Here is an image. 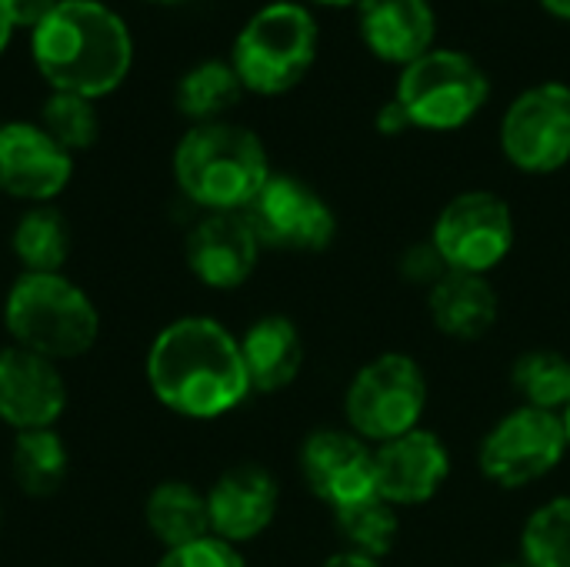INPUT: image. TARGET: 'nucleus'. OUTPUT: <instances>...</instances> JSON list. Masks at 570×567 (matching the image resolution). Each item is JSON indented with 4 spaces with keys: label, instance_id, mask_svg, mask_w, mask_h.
<instances>
[{
    "label": "nucleus",
    "instance_id": "obj_1",
    "mask_svg": "<svg viewBox=\"0 0 570 567\" xmlns=\"http://www.w3.org/2000/svg\"><path fill=\"white\" fill-rule=\"evenodd\" d=\"M144 374L154 398L190 421L224 418L250 394L240 341L204 314L170 321L154 338Z\"/></svg>",
    "mask_w": 570,
    "mask_h": 567
},
{
    "label": "nucleus",
    "instance_id": "obj_8",
    "mask_svg": "<svg viewBox=\"0 0 570 567\" xmlns=\"http://www.w3.org/2000/svg\"><path fill=\"white\" fill-rule=\"evenodd\" d=\"M518 241L511 204L494 190H464L451 197L431 231V244L438 247L448 271L481 274L498 271Z\"/></svg>",
    "mask_w": 570,
    "mask_h": 567
},
{
    "label": "nucleus",
    "instance_id": "obj_11",
    "mask_svg": "<svg viewBox=\"0 0 570 567\" xmlns=\"http://www.w3.org/2000/svg\"><path fill=\"white\" fill-rule=\"evenodd\" d=\"M261 247L291 254H321L337 237V217L331 204L301 177L271 174L261 194L244 211Z\"/></svg>",
    "mask_w": 570,
    "mask_h": 567
},
{
    "label": "nucleus",
    "instance_id": "obj_16",
    "mask_svg": "<svg viewBox=\"0 0 570 567\" xmlns=\"http://www.w3.org/2000/svg\"><path fill=\"white\" fill-rule=\"evenodd\" d=\"M67 408V384L53 361L17 344L0 348V421L13 431L53 428Z\"/></svg>",
    "mask_w": 570,
    "mask_h": 567
},
{
    "label": "nucleus",
    "instance_id": "obj_13",
    "mask_svg": "<svg viewBox=\"0 0 570 567\" xmlns=\"http://www.w3.org/2000/svg\"><path fill=\"white\" fill-rule=\"evenodd\" d=\"M73 177V154L63 150L40 124L7 120L0 124V190L47 204Z\"/></svg>",
    "mask_w": 570,
    "mask_h": 567
},
{
    "label": "nucleus",
    "instance_id": "obj_5",
    "mask_svg": "<svg viewBox=\"0 0 570 567\" xmlns=\"http://www.w3.org/2000/svg\"><path fill=\"white\" fill-rule=\"evenodd\" d=\"M321 27L297 0H274L247 17L230 47V67L244 90L257 97H281L294 90L314 67Z\"/></svg>",
    "mask_w": 570,
    "mask_h": 567
},
{
    "label": "nucleus",
    "instance_id": "obj_35",
    "mask_svg": "<svg viewBox=\"0 0 570 567\" xmlns=\"http://www.w3.org/2000/svg\"><path fill=\"white\" fill-rule=\"evenodd\" d=\"M13 30H17V27H13V23L7 20V13L0 10V53L10 47V37H13Z\"/></svg>",
    "mask_w": 570,
    "mask_h": 567
},
{
    "label": "nucleus",
    "instance_id": "obj_18",
    "mask_svg": "<svg viewBox=\"0 0 570 567\" xmlns=\"http://www.w3.org/2000/svg\"><path fill=\"white\" fill-rule=\"evenodd\" d=\"M361 43L391 67H407L438 43V10L431 0H361L357 7Z\"/></svg>",
    "mask_w": 570,
    "mask_h": 567
},
{
    "label": "nucleus",
    "instance_id": "obj_15",
    "mask_svg": "<svg viewBox=\"0 0 570 567\" xmlns=\"http://www.w3.org/2000/svg\"><path fill=\"white\" fill-rule=\"evenodd\" d=\"M261 241L244 214H204L184 244L190 274L214 291L247 284L261 261Z\"/></svg>",
    "mask_w": 570,
    "mask_h": 567
},
{
    "label": "nucleus",
    "instance_id": "obj_10",
    "mask_svg": "<svg viewBox=\"0 0 570 567\" xmlns=\"http://www.w3.org/2000/svg\"><path fill=\"white\" fill-rule=\"evenodd\" d=\"M501 154L521 174H558L570 164V84L541 80L521 90L501 117Z\"/></svg>",
    "mask_w": 570,
    "mask_h": 567
},
{
    "label": "nucleus",
    "instance_id": "obj_6",
    "mask_svg": "<svg viewBox=\"0 0 570 567\" xmlns=\"http://www.w3.org/2000/svg\"><path fill=\"white\" fill-rule=\"evenodd\" d=\"M491 97V77L484 67L451 47H434L414 63L401 67L394 100L411 117L414 130L451 134L468 127Z\"/></svg>",
    "mask_w": 570,
    "mask_h": 567
},
{
    "label": "nucleus",
    "instance_id": "obj_36",
    "mask_svg": "<svg viewBox=\"0 0 570 567\" xmlns=\"http://www.w3.org/2000/svg\"><path fill=\"white\" fill-rule=\"evenodd\" d=\"M311 3H321V7H334V10H347V7H357L361 0H311Z\"/></svg>",
    "mask_w": 570,
    "mask_h": 567
},
{
    "label": "nucleus",
    "instance_id": "obj_34",
    "mask_svg": "<svg viewBox=\"0 0 570 567\" xmlns=\"http://www.w3.org/2000/svg\"><path fill=\"white\" fill-rule=\"evenodd\" d=\"M554 20H564V23H570V0H538Z\"/></svg>",
    "mask_w": 570,
    "mask_h": 567
},
{
    "label": "nucleus",
    "instance_id": "obj_4",
    "mask_svg": "<svg viewBox=\"0 0 570 567\" xmlns=\"http://www.w3.org/2000/svg\"><path fill=\"white\" fill-rule=\"evenodd\" d=\"M3 324L17 348L53 364L83 358L100 338L94 301L63 274H20L7 291Z\"/></svg>",
    "mask_w": 570,
    "mask_h": 567
},
{
    "label": "nucleus",
    "instance_id": "obj_17",
    "mask_svg": "<svg viewBox=\"0 0 570 567\" xmlns=\"http://www.w3.org/2000/svg\"><path fill=\"white\" fill-rule=\"evenodd\" d=\"M281 508V488L271 471L261 465H237L227 468L207 491V515L210 535L240 548L261 538Z\"/></svg>",
    "mask_w": 570,
    "mask_h": 567
},
{
    "label": "nucleus",
    "instance_id": "obj_24",
    "mask_svg": "<svg viewBox=\"0 0 570 567\" xmlns=\"http://www.w3.org/2000/svg\"><path fill=\"white\" fill-rule=\"evenodd\" d=\"M10 251L23 274H60L70 257V231L60 211L37 204L27 211L10 234Z\"/></svg>",
    "mask_w": 570,
    "mask_h": 567
},
{
    "label": "nucleus",
    "instance_id": "obj_37",
    "mask_svg": "<svg viewBox=\"0 0 570 567\" xmlns=\"http://www.w3.org/2000/svg\"><path fill=\"white\" fill-rule=\"evenodd\" d=\"M561 421H564V434H568V448H570V404H568V411L561 414Z\"/></svg>",
    "mask_w": 570,
    "mask_h": 567
},
{
    "label": "nucleus",
    "instance_id": "obj_14",
    "mask_svg": "<svg viewBox=\"0 0 570 567\" xmlns=\"http://www.w3.org/2000/svg\"><path fill=\"white\" fill-rule=\"evenodd\" d=\"M448 478L451 451L428 428H414L377 448V498L394 508H417L434 501Z\"/></svg>",
    "mask_w": 570,
    "mask_h": 567
},
{
    "label": "nucleus",
    "instance_id": "obj_31",
    "mask_svg": "<svg viewBox=\"0 0 570 567\" xmlns=\"http://www.w3.org/2000/svg\"><path fill=\"white\" fill-rule=\"evenodd\" d=\"M60 0H0V10L7 13V20L20 30V27H37Z\"/></svg>",
    "mask_w": 570,
    "mask_h": 567
},
{
    "label": "nucleus",
    "instance_id": "obj_30",
    "mask_svg": "<svg viewBox=\"0 0 570 567\" xmlns=\"http://www.w3.org/2000/svg\"><path fill=\"white\" fill-rule=\"evenodd\" d=\"M397 271H401V277H404V281H411V284H424L428 291H431V287L448 274V267H444V261H441V254H438V247H434L431 241H417V244H411V247L401 254Z\"/></svg>",
    "mask_w": 570,
    "mask_h": 567
},
{
    "label": "nucleus",
    "instance_id": "obj_39",
    "mask_svg": "<svg viewBox=\"0 0 570 567\" xmlns=\"http://www.w3.org/2000/svg\"><path fill=\"white\" fill-rule=\"evenodd\" d=\"M154 3H177V0H154Z\"/></svg>",
    "mask_w": 570,
    "mask_h": 567
},
{
    "label": "nucleus",
    "instance_id": "obj_25",
    "mask_svg": "<svg viewBox=\"0 0 570 567\" xmlns=\"http://www.w3.org/2000/svg\"><path fill=\"white\" fill-rule=\"evenodd\" d=\"M331 515L344 541V551L371 558V561H384L394 551L397 535H401V518H397V508L387 505L384 498H367Z\"/></svg>",
    "mask_w": 570,
    "mask_h": 567
},
{
    "label": "nucleus",
    "instance_id": "obj_33",
    "mask_svg": "<svg viewBox=\"0 0 570 567\" xmlns=\"http://www.w3.org/2000/svg\"><path fill=\"white\" fill-rule=\"evenodd\" d=\"M321 567H384L381 561H371V558H361V555H351V551H341L334 558H327Z\"/></svg>",
    "mask_w": 570,
    "mask_h": 567
},
{
    "label": "nucleus",
    "instance_id": "obj_32",
    "mask_svg": "<svg viewBox=\"0 0 570 567\" xmlns=\"http://www.w3.org/2000/svg\"><path fill=\"white\" fill-rule=\"evenodd\" d=\"M374 130H377L381 137H401V134H407V130H414V127H411V117L404 114V107L391 97V100H384V104L377 107V114H374Z\"/></svg>",
    "mask_w": 570,
    "mask_h": 567
},
{
    "label": "nucleus",
    "instance_id": "obj_20",
    "mask_svg": "<svg viewBox=\"0 0 570 567\" xmlns=\"http://www.w3.org/2000/svg\"><path fill=\"white\" fill-rule=\"evenodd\" d=\"M237 341L250 394H277L297 381L304 368V338L291 317L264 314Z\"/></svg>",
    "mask_w": 570,
    "mask_h": 567
},
{
    "label": "nucleus",
    "instance_id": "obj_23",
    "mask_svg": "<svg viewBox=\"0 0 570 567\" xmlns=\"http://www.w3.org/2000/svg\"><path fill=\"white\" fill-rule=\"evenodd\" d=\"M244 94L247 90L230 60H200L177 80L174 104L194 124H210L224 120V114L237 107Z\"/></svg>",
    "mask_w": 570,
    "mask_h": 567
},
{
    "label": "nucleus",
    "instance_id": "obj_9",
    "mask_svg": "<svg viewBox=\"0 0 570 567\" xmlns=\"http://www.w3.org/2000/svg\"><path fill=\"white\" fill-rule=\"evenodd\" d=\"M568 451L561 414L521 404L484 434L478 448V468L491 485L521 491L548 478Z\"/></svg>",
    "mask_w": 570,
    "mask_h": 567
},
{
    "label": "nucleus",
    "instance_id": "obj_12",
    "mask_svg": "<svg viewBox=\"0 0 570 567\" xmlns=\"http://www.w3.org/2000/svg\"><path fill=\"white\" fill-rule=\"evenodd\" d=\"M301 475L331 511L377 498V448L347 428H317L301 444Z\"/></svg>",
    "mask_w": 570,
    "mask_h": 567
},
{
    "label": "nucleus",
    "instance_id": "obj_3",
    "mask_svg": "<svg viewBox=\"0 0 570 567\" xmlns=\"http://www.w3.org/2000/svg\"><path fill=\"white\" fill-rule=\"evenodd\" d=\"M271 174L264 140L230 120L194 124L174 150L180 194L207 214H244Z\"/></svg>",
    "mask_w": 570,
    "mask_h": 567
},
{
    "label": "nucleus",
    "instance_id": "obj_29",
    "mask_svg": "<svg viewBox=\"0 0 570 567\" xmlns=\"http://www.w3.org/2000/svg\"><path fill=\"white\" fill-rule=\"evenodd\" d=\"M157 567H247L240 551L220 538H200L194 545L164 551V558L157 561Z\"/></svg>",
    "mask_w": 570,
    "mask_h": 567
},
{
    "label": "nucleus",
    "instance_id": "obj_27",
    "mask_svg": "<svg viewBox=\"0 0 570 567\" xmlns=\"http://www.w3.org/2000/svg\"><path fill=\"white\" fill-rule=\"evenodd\" d=\"M521 565L570 567V498H551L521 528Z\"/></svg>",
    "mask_w": 570,
    "mask_h": 567
},
{
    "label": "nucleus",
    "instance_id": "obj_7",
    "mask_svg": "<svg viewBox=\"0 0 570 567\" xmlns=\"http://www.w3.org/2000/svg\"><path fill=\"white\" fill-rule=\"evenodd\" d=\"M428 408V378L411 354H377L347 384L344 421L347 431L381 448L421 428Z\"/></svg>",
    "mask_w": 570,
    "mask_h": 567
},
{
    "label": "nucleus",
    "instance_id": "obj_22",
    "mask_svg": "<svg viewBox=\"0 0 570 567\" xmlns=\"http://www.w3.org/2000/svg\"><path fill=\"white\" fill-rule=\"evenodd\" d=\"M10 475L13 485L30 498L57 495L70 475V454L63 438L53 428L17 431L10 448Z\"/></svg>",
    "mask_w": 570,
    "mask_h": 567
},
{
    "label": "nucleus",
    "instance_id": "obj_2",
    "mask_svg": "<svg viewBox=\"0 0 570 567\" xmlns=\"http://www.w3.org/2000/svg\"><path fill=\"white\" fill-rule=\"evenodd\" d=\"M30 53L50 90L87 100L114 94L134 63V37L100 0H60L33 30Z\"/></svg>",
    "mask_w": 570,
    "mask_h": 567
},
{
    "label": "nucleus",
    "instance_id": "obj_38",
    "mask_svg": "<svg viewBox=\"0 0 570 567\" xmlns=\"http://www.w3.org/2000/svg\"><path fill=\"white\" fill-rule=\"evenodd\" d=\"M498 567H524L521 561H504V565H498Z\"/></svg>",
    "mask_w": 570,
    "mask_h": 567
},
{
    "label": "nucleus",
    "instance_id": "obj_26",
    "mask_svg": "<svg viewBox=\"0 0 570 567\" xmlns=\"http://www.w3.org/2000/svg\"><path fill=\"white\" fill-rule=\"evenodd\" d=\"M511 384L524 401V408L564 414L570 404V358H564L561 351L534 348L514 361Z\"/></svg>",
    "mask_w": 570,
    "mask_h": 567
},
{
    "label": "nucleus",
    "instance_id": "obj_28",
    "mask_svg": "<svg viewBox=\"0 0 570 567\" xmlns=\"http://www.w3.org/2000/svg\"><path fill=\"white\" fill-rule=\"evenodd\" d=\"M63 150L77 154L97 144L100 134V120H97V107L87 97L77 94H60L53 90L43 107H40V120H37Z\"/></svg>",
    "mask_w": 570,
    "mask_h": 567
},
{
    "label": "nucleus",
    "instance_id": "obj_19",
    "mask_svg": "<svg viewBox=\"0 0 570 567\" xmlns=\"http://www.w3.org/2000/svg\"><path fill=\"white\" fill-rule=\"evenodd\" d=\"M428 317L444 338L474 344L498 328L501 297L488 277L448 271L428 291Z\"/></svg>",
    "mask_w": 570,
    "mask_h": 567
},
{
    "label": "nucleus",
    "instance_id": "obj_21",
    "mask_svg": "<svg viewBox=\"0 0 570 567\" xmlns=\"http://www.w3.org/2000/svg\"><path fill=\"white\" fill-rule=\"evenodd\" d=\"M144 521L154 541L164 545V551L194 545L200 538H210V515H207V495H200L187 481H164L147 495Z\"/></svg>",
    "mask_w": 570,
    "mask_h": 567
}]
</instances>
